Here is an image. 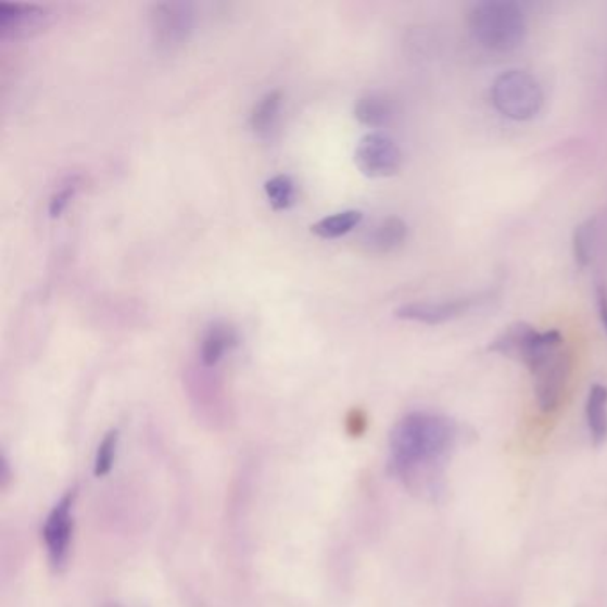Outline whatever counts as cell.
<instances>
[{
    "label": "cell",
    "instance_id": "cell-3",
    "mask_svg": "<svg viewBox=\"0 0 607 607\" xmlns=\"http://www.w3.org/2000/svg\"><path fill=\"white\" fill-rule=\"evenodd\" d=\"M492 102L506 118L528 122L540 113L543 91L534 75L523 69H508L492 85Z\"/></svg>",
    "mask_w": 607,
    "mask_h": 607
},
{
    "label": "cell",
    "instance_id": "cell-2",
    "mask_svg": "<svg viewBox=\"0 0 607 607\" xmlns=\"http://www.w3.org/2000/svg\"><path fill=\"white\" fill-rule=\"evenodd\" d=\"M467 22L475 40L495 52L519 49L528 33L523 11L506 0L479 2L470 10Z\"/></svg>",
    "mask_w": 607,
    "mask_h": 607
},
{
    "label": "cell",
    "instance_id": "cell-11",
    "mask_svg": "<svg viewBox=\"0 0 607 607\" xmlns=\"http://www.w3.org/2000/svg\"><path fill=\"white\" fill-rule=\"evenodd\" d=\"M49 11L35 4L0 2V35L22 38L40 33L49 24Z\"/></svg>",
    "mask_w": 607,
    "mask_h": 607
},
{
    "label": "cell",
    "instance_id": "cell-5",
    "mask_svg": "<svg viewBox=\"0 0 607 607\" xmlns=\"http://www.w3.org/2000/svg\"><path fill=\"white\" fill-rule=\"evenodd\" d=\"M534 380V394L543 412H553L564 400L570 372H572V356L567 347L558 346L543 353L540 358L529 366Z\"/></svg>",
    "mask_w": 607,
    "mask_h": 607
},
{
    "label": "cell",
    "instance_id": "cell-22",
    "mask_svg": "<svg viewBox=\"0 0 607 607\" xmlns=\"http://www.w3.org/2000/svg\"><path fill=\"white\" fill-rule=\"evenodd\" d=\"M113 607H118V606H113Z\"/></svg>",
    "mask_w": 607,
    "mask_h": 607
},
{
    "label": "cell",
    "instance_id": "cell-8",
    "mask_svg": "<svg viewBox=\"0 0 607 607\" xmlns=\"http://www.w3.org/2000/svg\"><path fill=\"white\" fill-rule=\"evenodd\" d=\"M75 497H77L75 489L68 490L45 520V545L49 553L50 565L55 570L65 567L66 559H68L69 543H72V533H74Z\"/></svg>",
    "mask_w": 607,
    "mask_h": 607
},
{
    "label": "cell",
    "instance_id": "cell-7",
    "mask_svg": "<svg viewBox=\"0 0 607 607\" xmlns=\"http://www.w3.org/2000/svg\"><path fill=\"white\" fill-rule=\"evenodd\" d=\"M355 164L366 177H394L403 166V152L391 136L369 132L356 144Z\"/></svg>",
    "mask_w": 607,
    "mask_h": 607
},
{
    "label": "cell",
    "instance_id": "cell-12",
    "mask_svg": "<svg viewBox=\"0 0 607 607\" xmlns=\"http://www.w3.org/2000/svg\"><path fill=\"white\" fill-rule=\"evenodd\" d=\"M238 346V331L227 323H214L203 333L200 358L205 367H214L222 362L227 351Z\"/></svg>",
    "mask_w": 607,
    "mask_h": 607
},
{
    "label": "cell",
    "instance_id": "cell-15",
    "mask_svg": "<svg viewBox=\"0 0 607 607\" xmlns=\"http://www.w3.org/2000/svg\"><path fill=\"white\" fill-rule=\"evenodd\" d=\"M362 219H364V214L361 211L347 208V211L331 214V216L323 217L319 222L314 223L311 232L319 239L331 241V239H339L353 232L361 225Z\"/></svg>",
    "mask_w": 607,
    "mask_h": 607
},
{
    "label": "cell",
    "instance_id": "cell-1",
    "mask_svg": "<svg viewBox=\"0 0 607 607\" xmlns=\"http://www.w3.org/2000/svg\"><path fill=\"white\" fill-rule=\"evenodd\" d=\"M459 426L445 415L412 412L397 420L389 439V469L417 492H433L455 453Z\"/></svg>",
    "mask_w": 607,
    "mask_h": 607
},
{
    "label": "cell",
    "instance_id": "cell-20",
    "mask_svg": "<svg viewBox=\"0 0 607 607\" xmlns=\"http://www.w3.org/2000/svg\"><path fill=\"white\" fill-rule=\"evenodd\" d=\"M75 193H77V184L75 182L65 184L60 191H55L52 198H50V217H60L61 214L65 213L69 202L74 200Z\"/></svg>",
    "mask_w": 607,
    "mask_h": 607
},
{
    "label": "cell",
    "instance_id": "cell-10",
    "mask_svg": "<svg viewBox=\"0 0 607 607\" xmlns=\"http://www.w3.org/2000/svg\"><path fill=\"white\" fill-rule=\"evenodd\" d=\"M408 225L400 216L381 217L358 238V246L367 255H389L405 244Z\"/></svg>",
    "mask_w": 607,
    "mask_h": 607
},
{
    "label": "cell",
    "instance_id": "cell-9",
    "mask_svg": "<svg viewBox=\"0 0 607 607\" xmlns=\"http://www.w3.org/2000/svg\"><path fill=\"white\" fill-rule=\"evenodd\" d=\"M475 298H455L444 302H412L395 308V317L403 321L422 323V325H442L465 316L475 306Z\"/></svg>",
    "mask_w": 607,
    "mask_h": 607
},
{
    "label": "cell",
    "instance_id": "cell-4",
    "mask_svg": "<svg viewBox=\"0 0 607 607\" xmlns=\"http://www.w3.org/2000/svg\"><path fill=\"white\" fill-rule=\"evenodd\" d=\"M564 344V336L558 330L539 331L529 323L517 321L506 326L492 341L489 350L522 362L523 366L529 367L543 353Z\"/></svg>",
    "mask_w": 607,
    "mask_h": 607
},
{
    "label": "cell",
    "instance_id": "cell-21",
    "mask_svg": "<svg viewBox=\"0 0 607 607\" xmlns=\"http://www.w3.org/2000/svg\"><path fill=\"white\" fill-rule=\"evenodd\" d=\"M597 300H598V316H600V321H603L604 330L607 331V289H606V287H598Z\"/></svg>",
    "mask_w": 607,
    "mask_h": 607
},
{
    "label": "cell",
    "instance_id": "cell-16",
    "mask_svg": "<svg viewBox=\"0 0 607 607\" xmlns=\"http://www.w3.org/2000/svg\"><path fill=\"white\" fill-rule=\"evenodd\" d=\"M280 108H282V93L280 91H269L257 100V104L253 105L252 114H250V127L253 132L264 138L267 134H271L277 125L278 116H280Z\"/></svg>",
    "mask_w": 607,
    "mask_h": 607
},
{
    "label": "cell",
    "instance_id": "cell-6",
    "mask_svg": "<svg viewBox=\"0 0 607 607\" xmlns=\"http://www.w3.org/2000/svg\"><path fill=\"white\" fill-rule=\"evenodd\" d=\"M150 35L159 52H175L193 33V5L188 2H157L150 5Z\"/></svg>",
    "mask_w": 607,
    "mask_h": 607
},
{
    "label": "cell",
    "instance_id": "cell-19",
    "mask_svg": "<svg viewBox=\"0 0 607 607\" xmlns=\"http://www.w3.org/2000/svg\"><path fill=\"white\" fill-rule=\"evenodd\" d=\"M119 434L116 430L109 431L102 442H100L97 456H94V476L102 478L108 476L113 469L114 458H116V450H118Z\"/></svg>",
    "mask_w": 607,
    "mask_h": 607
},
{
    "label": "cell",
    "instance_id": "cell-13",
    "mask_svg": "<svg viewBox=\"0 0 607 607\" xmlns=\"http://www.w3.org/2000/svg\"><path fill=\"white\" fill-rule=\"evenodd\" d=\"M353 114L362 125L378 129V127H383L394 118V104L387 94L367 93L356 100Z\"/></svg>",
    "mask_w": 607,
    "mask_h": 607
},
{
    "label": "cell",
    "instance_id": "cell-18",
    "mask_svg": "<svg viewBox=\"0 0 607 607\" xmlns=\"http://www.w3.org/2000/svg\"><path fill=\"white\" fill-rule=\"evenodd\" d=\"M595 236H597V219L595 217H590L573 230V257L581 267H586L592 262Z\"/></svg>",
    "mask_w": 607,
    "mask_h": 607
},
{
    "label": "cell",
    "instance_id": "cell-14",
    "mask_svg": "<svg viewBox=\"0 0 607 607\" xmlns=\"http://www.w3.org/2000/svg\"><path fill=\"white\" fill-rule=\"evenodd\" d=\"M586 420L593 444L600 447L607 440V387L595 383L586 400Z\"/></svg>",
    "mask_w": 607,
    "mask_h": 607
},
{
    "label": "cell",
    "instance_id": "cell-17",
    "mask_svg": "<svg viewBox=\"0 0 607 607\" xmlns=\"http://www.w3.org/2000/svg\"><path fill=\"white\" fill-rule=\"evenodd\" d=\"M264 193L273 211H289L296 203V184L289 175H277L264 182Z\"/></svg>",
    "mask_w": 607,
    "mask_h": 607
}]
</instances>
